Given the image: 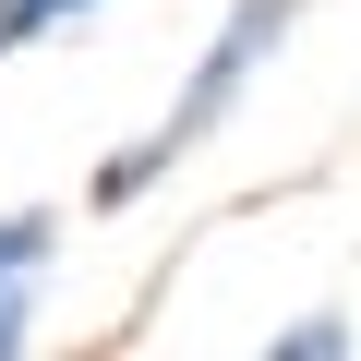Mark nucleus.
Returning <instances> with one entry per match:
<instances>
[{
  "mask_svg": "<svg viewBox=\"0 0 361 361\" xmlns=\"http://www.w3.org/2000/svg\"><path fill=\"white\" fill-rule=\"evenodd\" d=\"M289 13H301V0H241V13L217 25V49L193 61V85H180V109H169V121H157L145 145H121V157L97 169V205H133V193H145V180H157L169 157H193V145H205V133H217V121L241 109V85H253V73L277 61V37H289Z\"/></svg>",
  "mask_w": 361,
  "mask_h": 361,
  "instance_id": "obj_1",
  "label": "nucleus"
},
{
  "mask_svg": "<svg viewBox=\"0 0 361 361\" xmlns=\"http://www.w3.org/2000/svg\"><path fill=\"white\" fill-rule=\"evenodd\" d=\"M349 349H361V325H349V313H301V325H277V337H265V361H349Z\"/></svg>",
  "mask_w": 361,
  "mask_h": 361,
  "instance_id": "obj_2",
  "label": "nucleus"
},
{
  "mask_svg": "<svg viewBox=\"0 0 361 361\" xmlns=\"http://www.w3.org/2000/svg\"><path fill=\"white\" fill-rule=\"evenodd\" d=\"M97 0H0V61H13L25 37H61V25H85Z\"/></svg>",
  "mask_w": 361,
  "mask_h": 361,
  "instance_id": "obj_3",
  "label": "nucleus"
},
{
  "mask_svg": "<svg viewBox=\"0 0 361 361\" xmlns=\"http://www.w3.org/2000/svg\"><path fill=\"white\" fill-rule=\"evenodd\" d=\"M49 241H61V217H37V205H25V217H0V277H37Z\"/></svg>",
  "mask_w": 361,
  "mask_h": 361,
  "instance_id": "obj_4",
  "label": "nucleus"
},
{
  "mask_svg": "<svg viewBox=\"0 0 361 361\" xmlns=\"http://www.w3.org/2000/svg\"><path fill=\"white\" fill-rule=\"evenodd\" d=\"M25 325H37V277H0V349H25Z\"/></svg>",
  "mask_w": 361,
  "mask_h": 361,
  "instance_id": "obj_5",
  "label": "nucleus"
}]
</instances>
